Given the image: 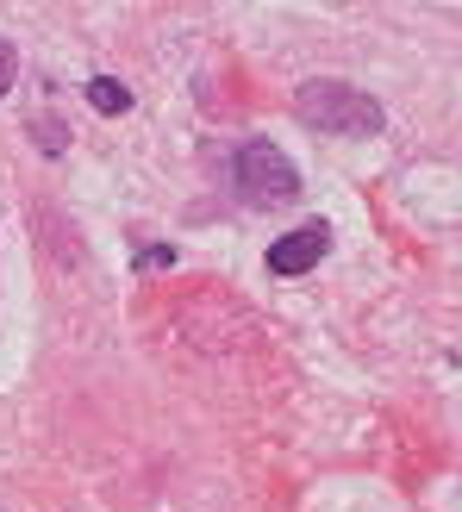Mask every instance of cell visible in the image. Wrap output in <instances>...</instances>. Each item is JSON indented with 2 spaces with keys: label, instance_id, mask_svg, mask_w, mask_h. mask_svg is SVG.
I'll return each mask as SVG.
<instances>
[{
  "label": "cell",
  "instance_id": "obj_1",
  "mask_svg": "<svg viewBox=\"0 0 462 512\" xmlns=\"http://www.w3.org/2000/svg\"><path fill=\"white\" fill-rule=\"evenodd\" d=\"M294 119L306 125V132H325V138H375L381 125H388L381 100H369L350 82H331V75L294 88Z\"/></svg>",
  "mask_w": 462,
  "mask_h": 512
},
{
  "label": "cell",
  "instance_id": "obj_2",
  "mask_svg": "<svg viewBox=\"0 0 462 512\" xmlns=\"http://www.w3.org/2000/svg\"><path fill=\"white\" fill-rule=\"evenodd\" d=\"M231 182H238V194L250 207H288L300 194V169L288 163V150L275 138H244L231 150Z\"/></svg>",
  "mask_w": 462,
  "mask_h": 512
},
{
  "label": "cell",
  "instance_id": "obj_3",
  "mask_svg": "<svg viewBox=\"0 0 462 512\" xmlns=\"http://www.w3.org/2000/svg\"><path fill=\"white\" fill-rule=\"evenodd\" d=\"M325 250H331V225L325 219H306V225H294L288 238L269 244V269L275 275H306V269L325 263Z\"/></svg>",
  "mask_w": 462,
  "mask_h": 512
},
{
  "label": "cell",
  "instance_id": "obj_4",
  "mask_svg": "<svg viewBox=\"0 0 462 512\" xmlns=\"http://www.w3.org/2000/svg\"><path fill=\"white\" fill-rule=\"evenodd\" d=\"M88 107L107 113V119H119V113H132V94H125L113 75H94V82H88Z\"/></svg>",
  "mask_w": 462,
  "mask_h": 512
},
{
  "label": "cell",
  "instance_id": "obj_5",
  "mask_svg": "<svg viewBox=\"0 0 462 512\" xmlns=\"http://www.w3.org/2000/svg\"><path fill=\"white\" fill-rule=\"evenodd\" d=\"M32 138H38V150H50V157H57V150L69 144V125H63V119H32Z\"/></svg>",
  "mask_w": 462,
  "mask_h": 512
},
{
  "label": "cell",
  "instance_id": "obj_6",
  "mask_svg": "<svg viewBox=\"0 0 462 512\" xmlns=\"http://www.w3.org/2000/svg\"><path fill=\"white\" fill-rule=\"evenodd\" d=\"M13 75H19V57H13V44H7V38H0V94H7V88H13Z\"/></svg>",
  "mask_w": 462,
  "mask_h": 512
},
{
  "label": "cell",
  "instance_id": "obj_7",
  "mask_svg": "<svg viewBox=\"0 0 462 512\" xmlns=\"http://www.w3.org/2000/svg\"><path fill=\"white\" fill-rule=\"evenodd\" d=\"M169 263H175V250H163V244H157V250H144V256H138V269H169Z\"/></svg>",
  "mask_w": 462,
  "mask_h": 512
}]
</instances>
